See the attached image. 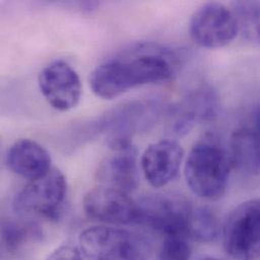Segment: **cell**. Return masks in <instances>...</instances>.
<instances>
[{"instance_id": "6da1fadb", "label": "cell", "mask_w": 260, "mask_h": 260, "mask_svg": "<svg viewBox=\"0 0 260 260\" xmlns=\"http://www.w3.org/2000/svg\"><path fill=\"white\" fill-rule=\"evenodd\" d=\"M139 50L138 54L113 59L98 66L89 77L93 93L111 101L133 88L172 79L174 71L165 50Z\"/></svg>"}, {"instance_id": "7a4b0ae2", "label": "cell", "mask_w": 260, "mask_h": 260, "mask_svg": "<svg viewBox=\"0 0 260 260\" xmlns=\"http://www.w3.org/2000/svg\"><path fill=\"white\" fill-rule=\"evenodd\" d=\"M232 167L230 154L214 137H208L189 151L184 176L196 196L203 200L217 201L226 193Z\"/></svg>"}, {"instance_id": "3957f363", "label": "cell", "mask_w": 260, "mask_h": 260, "mask_svg": "<svg viewBox=\"0 0 260 260\" xmlns=\"http://www.w3.org/2000/svg\"><path fill=\"white\" fill-rule=\"evenodd\" d=\"M79 249L88 260H147L150 243L126 229L95 226L80 233Z\"/></svg>"}, {"instance_id": "277c9868", "label": "cell", "mask_w": 260, "mask_h": 260, "mask_svg": "<svg viewBox=\"0 0 260 260\" xmlns=\"http://www.w3.org/2000/svg\"><path fill=\"white\" fill-rule=\"evenodd\" d=\"M223 245L232 259H260V199L231 212L223 227Z\"/></svg>"}, {"instance_id": "5b68a950", "label": "cell", "mask_w": 260, "mask_h": 260, "mask_svg": "<svg viewBox=\"0 0 260 260\" xmlns=\"http://www.w3.org/2000/svg\"><path fill=\"white\" fill-rule=\"evenodd\" d=\"M66 193L65 175L52 168L43 177L29 181L15 196L13 209L21 215L55 220L59 217Z\"/></svg>"}, {"instance_id": "8992f818", "label": "cell", "mask_w": 260, "mask_h": 260, "mask_svg": "<svg viewBox=\"0 0 260 260\" xmlns=\"http://www.w3.org/2000/svg\"><path fill=\"white\" fill-rule=\"evenodd\" d=\"M138 225L146 226L160 234H185L192 205L178 196L154 194L137 202ZM190 239V238H189Z\"/></svg>"}, {"instance_id": "52a82bcc", "label": "cell", "mask_w": 260, "mask_h": 260, "mask_svg": "<svg viewBox=\"0 0 260 260\" xmlns=\"http://www.w3.org/2000/svg\"><path fill=\"white\" fill-rule=\"evenodd\" d=\"M239 25L235 13L222 3L203 4L189 21L191 40L200 47L217 49L229 45L237 37Z\"/></svg>"}, {"instance_id": "ba28073f", "label": "cell", "mask_w": 260, "mask_h": 260, "mask_svg": "<svg viewBox=\"0 0 260 260\" xmlns=\"http://www.w3.org/2000/svg\"><path fill=\"white\" fill-rule=\"evenodd\" d=\"M39 87L46 102L59 112L74 109L81 99L82 86L79 75L62 60L49 64L41 71Z\"/></svg>"}, {"instance_id": "9c48e42d", "label": "cell", "mask_w": 260, "mask_h": 260, "mask_svg": "<svg viewBox=\"0 0 260 260\" xmlns=\"http://www.w3.org/2000/svg\"><path fill=\"white\" fill-rule=\"evenodd\" d=\"M83 209L89 218L106 224L130 225L138 221L137 202L129 193L105 185L85 194Z\"/></svg>"}, {"instance_id": "30bf717a", "label": "cell", "mask_w": 260, "mask_h": 260, "mask_svg": "<svg viewBox=\"0 0 260 260\" xmlns=\"http://www.w3.org/2000/svg\"><path fill=\"white\" fill-rule=\"evenodd\" d=\"M183 156L182 147L173 140H161L149 145L141 158L145 178L156 188L167 185L177 176Z\"/></svg>"}, {"instance_id": "8fae6325", "label": "cell", "mask_w": 260, "mask_h": 260, "mask_svg": "<svg viewBox=\"0 0 260 260\" xmlns=\"http://www.w3.org/2000/svg\"><path fill=\"white\" fill-rule=\"evenodd\" d=\"M218 110L219 102L216 92L211 88H199L170 110V130L179 136L184 135L198 123L213 120Z\"/></svg>"}, {"instance_id": "7c38bea8", "label": "cell", "mask_w": 260, "mask_h": 260, "mask_svg": "<svg viewBox=\"0 0 260 260\" xmlns=\"http://www.w3.org/2000/svg\"><path fill=\"white\" fill-rule=\"evenodd\" d=\"M8 168L29 181L46 175L51 169V156L39 143L29 139L16 141L6 155Z\"/></svg>"}, {"instance_id": "4fadbf2b", "label": "cell", "mask_w": 260, "mask_h": 260, "mask_svg": "<svg viewBox=\"0 0 260 260\" xmlns=\"http://www.w3.org/2000/svg\"><path fill=\"white\" fill-rule=\"evenodd\" d=\"M106 158L98 170V180L101 185L113 187L130 194L139 182L137 151L134 147L114 151Z\"/></svg>"}, {"instance_id": "5bb4252c", "label": "cell", "mask_w": 260, "mask_h": 260, "mask_svg": "<svg viewBox=\"0 0 260 260\" xmlns=\"http://www.w3.org/2000/svg\"><path fill=\"white\" fill-rule=\"evenodd\" d=\"M230 158L233 167L246 175L260 173V137L252 127H241L231 136Z\"/></svg>"}, {"instance_id": "9a60e30c", "label": "cell", "mask_w": 260, "mask_h": 260, "mask_svg": "<svg viewBox=\"0 0 260 260\" xmlns=\"http://www.w3.org/2000/svg\"><path fill=\"white\" fill-rule=\"evenodd\" d=\"M188 237L200 243L214 242L220 234V224L215 213L207 207H192L187 229Z\"/></svg>"}, {"instance_id": "2e32d148", "label": "cell", "mask_w": 260, "mask_h": 260, "mask_svg": "<svg viewBox=\"0 0 260 260\" xmlns=\"http://www.w3.org/2000/svg\"><path fill=\"white\" fill-rule=\"evenodd\" d=\"M41 238L42 231L36 224L18 222L12 219L2 221L1 241L9 252H16L27 241Z\"/></svg>"}, {"instance_id": "e0dca14e", "label": "cell", "mask_w": 260, "mask_h": 260, "mask_svg": "<svg viewBox=\"0 0 260 260\" xmlns=\"http://www.w3.org/2000/svg\"><path fill=\"white\" fill-rule=\"evenodd\" d=\"M233 12L238 21L239 31L250 42L260 44V3L238 1L233 4Z\"/></svg>"}, {"instance_id": "ac0fdd59", "label": "cell", "mask_w": 260, "mask_h": 260, "mask_svg": "<svg viewBox=\"0 0 260 260\" xmlns=\"http://www.w3.org/2000/svg\"><path fill=\"white\" fill-rule=\"evenodd\" d=\"M185 234H168L163 236L158 260H189L191 246Z\"/></svg>"}, {"instance_id": "d6986e66", "label": "cell", "mask_w": 260, "mask_h": 260, "mask_svg": "<svg viewBox=\"0 0 260 260\" xmlns=\"http://www.w3.org/2000/svg\"><path fill=\"white\" fill-rule=\"evenodd\" d=\"M47 260H83V254L75 246L62 245L55 249Z\"/></svg>"}, {"instance_id": "ffe728a7", "label": "cell", "mask_w": 260, "mask_h": 260, "mask_svg": "<svg viewBox=\"0 0 260 260\" xmlns=\"http://www.w3.org/2000/svg\"><path fill=\"white\" fill-rule=\"evenodd\" d=\"M252 128L258 133L260 137V105L255 109L253 115V126Z\"/></svg>"}, {"instance_id": "44dd1931", "label": "cell", "mask_w": 260, "mask_h": 260, "mask_svg": "<svg viewBox=\"0 0 260 260\" xmlns=\"http://www.w3.org/2000/svg\"><path fill=\"white\" fill-rule=\"evenodd\" d=\"M198 260H228L226 258H221V257H216V256H206L203 258H200Z\"/></svg>"}]
</instances>
